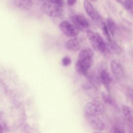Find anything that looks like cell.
<instances>
[{
	"label": "cell",
	"instance_id": "obj_13",
	"mask_svg": "<svg viewBox=\"0 0 133 133\" xmlns=\"http://www.w3.org/2000/svg\"><path fill=\"white\" fill-rule=\"evenodd\" d=\"M108 42L109 43H106V48L108 47L110 51L115 54H119L121 52V48L116 43H115L113 41H112L111 40L110 41Z\"/></svg>",
	"mask_w": 133,
	"mask_h": 133
},
{
	"label": "cell",
	"instance_id": "obj_2",
	"mask_svg": "<svg viewBox=\"0 0 133 133\" xmlns=\"http://www.w3.org/2000/svg\"><path fill=\"white\" fill-rule=\"evenodd\" d=\"M86 32L88 40L93 48L99 52H104L107 49L106 43L100 34L91 30H87Z\"/></svg>",
	"mask_w": 133,
	"mask_h": 133
},
{
	"label": "cell",
	"instance_id": "obj_9",
	"mask_svg": "<svg viewBox=\"0 0 133 133\" xmlns=\"http://www.w3.org/2000/svg\"><path fill=\"white\" fill-rule=\"evenodd\" d=\"M10 4L22 10H30L32 7L31 0H10Z\"/></svg>",
	"mask_w": 133,
	"mask_h": 133
},
{
	"label": "cell",
	"instance_id": "obj_1",
	"mask_svg": "<svg viewBox=\"0 0 133 133\" xmlns=\"http://www.w3.org/2000/svg\"><path fill=\"white\" fill-rule=\"evenodd\" d=\"M94 54L89 48L82 50L78 56L75 65V69L79 74L86 75L94 62Z\"/></svg>",
	"mask_w": 133,
	"mask_h": 133
},
{
	"label": "cell",
	"instance_id": "obj_4",
	"mask_svg": "<svg viewBox=\"0 0 133 133\" xmlns=\"http://www.w3.org/2000/svg\"><path fill=\"white\" fill-rule=\"evenodd\" d=\"M61 7L48 2H45L41 4V9L45 14L49 17H58L62 14Z\"/></svg>",
	"mask_w": 133,
	"mask_h": 133
},
{
	"label": "cell",
	"instance_id": "obj_11",
	"mask_svg": "<svg viewBox=\"0 0 133 133\" xmlns=\"http://www.w3.org/2000/svg\"><path fill=\"white\" fill-rule=\"evenodd\" d=\"M65 47L70 50L76 51L80 49V44L77 38H73L65 42Z\"/></svg>",
	"mask_w": 133,
	"mask_h": 133
},
{
	"label": "cell",
	"instance_id": "obj_3",
	"mask_svg": "<svg viewBox=\"0 0 133 133\" xmlns=\"http://www.w3.org/2000/svg\"><path fill=\"white\" fill-rule=\"evenodd\" d=\"M104 110L102 103L99 101H91L87 103L84 107L83 111L87 117L98 116Z\"/></svg>",
	"mask_w": 133,
	"mask_h": 133
},
{
	"label": "cell",
	"instance_id": "obj_12",
	"mask_svg": "<svg viewBox=\"0 0 133 133\" xmlns=\"http://www.w3.org/2000/svg\"><path fill=\"white\" fill-rule=\"evenodd\" d=\"M100 77L101 82L104 85L105 88L109 90V86L112 81V78L109 73L105 70H102L100 72Z\"/></svg>",
	"mask_w": 133,
	"mask_h": 133
},
{
	"label": "cell",
	"instance_id": "obj_10",
	"mask_svg": "<svg viewBox=\"0 0 133 133\" xmlns=\"http://www.w3.org/2000/svg\"><path fill=\"white\" fill-rule=\"evenodd\" d=\"M111 69L113 74L118 78H122L124 75V71L122 65L116 60H112L110 64Z\"/></svg>",
	"mask_w": 133,
	"mask_h": 133
},
{
	"label": "cell",
	"instance_id": "obj_6",
	"mask_svg": "<svg viewBox=\"0 0 133 133\" xmlns=\"http://www.w3.org/2000/svg\"><path fill=\"white\" fill-rule=\"evenodd\" d=\"M60 29L65 35L70 37H75L78 34V30L74 25L67 21L61 22Z\"/></svg>",
	"mask_w": 133,
	"mask_h": 133
},
{
	"label": "cell",
	"instance_id": "obj_16",
	"mask_svg": "<svg viewBox=\"0 0 133 133\" xmlns=\"http://www.w3.org/2000/svg\"><path fill=\"white\" fill-rule=\"evenodd\" d=\"M101 30L102 31V33L104 35V36H105V38L107 39L108 41H110L111 40L109 33V30L108 29L107 26L105 24V23L104 22H102L101 24Z\"/></svg>",
	"mask_w": 133,
	"mask_h": 133
},
{
	"label": "cell",
	"instance_id": "obj_17",
	"mask_svg": "<svg viewBox=\"0 0 133 133\" xmlns=\"http://www.w3.org/2000/svg\"><path fill=\"white\" fill-rule=\"evenodd\" d=\"M119 3L122 4L128 10L132 9V0H117Z\"/></svg>",
	"mask_w": 133,
	"mask_h": 133
},
{
	"label": "cell",
	"instance_id": "obj_18",
	"mask_svg": "<svg viewBox=\"0 0 133 133\" xmlns=\"http://www.w3.org/2000/svg\"><path fill=\"white\" fill-rule=\"evenodd\" d=\"M43 1H45L46 2H48L50 3L56 4L60 6H62L64 3L63 0H43Z\"/></svg>",
	"mask_w": 133,
	"mask_h": 133
},
{
	"label": "cell",
	"instance_id": "obj_19",
	"mask_svg": "<svg viewBox=\"0 0 133 133\" xmlns=\"http://www.w3.org/2000/svg\"><path fill=\"white\" fill-rule=\"evenodd\" d=\"M62 64L64 66H66L68 65H69L71 62V59L68 57V56H66V57H64L63 59H62Z\"/></svg>",
	"mask_w": 133,
	"mask_h": 133
},
{
	"label": "cell",
	"instance_id": "obj_5",
	"mask_svg": "<svg viewBox=\"0 0 133 133\" xmlns=\"http://www.w3.org/2000/svg\"><path fill=\"white\" fill-rule=\"evenodd\" d=\"M72 21L74 26L81 31H87L89 26V24L87 19L81 15H75L72 17Z\"/></svg>",
	"mask_w": 133,
	"mask_h": 133
},
{
	"label": "cell",
	"instance_id": "obj_22",
	"mask_svg": "<svg viewBox=\"0 0 133 133\" xmlns=\"http://www.w3.org/2000/svg\"><path fill=\"white\" fill-rule=\"evenodd\" d=\"M77 2V0H66V2L68 5L72 6L74 5Z\"/></svg>",
	"mask_w": 133,
	"mask_h": 133
},
{
	"label": "cell",
	"instance_id": "obj_20",
	"mask_svg": "<svg viewBox=\"0 0 133 133\" xmlns=\"http://www.w3.org/2000/svg\"><path fill=\"white\" fill-rule=\"evenodd\" d=\"M102 97H103V99H104V100L106 102H107V103H109V104H110L111 105H113L114 104V101L110 97H109L108 95H103Z\"/></svg>",
	"mask_w": 133,
	"mask_h": 133
},
{
	"label": "cell",
	"instance_id": "obj_21",
	"mask_svg": "<svg viewBox=\"0 0 133 133\" xmlns=\"http://www.w3.org/2000/svg\"><path fill=\"white\" fill-rule=\"evenodd\" d=\"M124 131H122L121 130H120L119 129L116 128V127H113L111 128L110 132H112V133H116V132H124Z\"/></svg>",
	"mask_w": 133,
	"mask_h": 133
},
{
	"label": "cell",
	"instance_id": "obj_7",
	"mask_svg": "<svg viewBox=\"0 0 133 133\" xmlns=\"http://www.w3.org/2000/svg\"><path fill=\"white\" fill-rule=\"evenodd\" d=\"M88 121L89 125L95 130L101 131L104 129L105 124L102 120L98 116H88Z\"/></svg>",
	"mask_w": 133,
	"mask_h": 133
},
{
	"label": "cell",
	"instance_id": "obj_24",
	"mask_svg": "<svg viewBox=\"0 0 133 133\" xmlns=\"http://www.w3.org/2000/svg\"><path fill=\"white\" fill-rule=\"evenodd\" d=\"M91 1H95V0H91Z\"/></svg>",
	"mask_w": 133,
	"mask_h": 133
},
{
	"label": "cell",
	"instance_id": "obj_23",
	"mask_svg": "<svg viewBox=\"0 0 133 133\" xmlns=\"http://www.w3.org/2000/svg\"><path fill=\"white\" fill-rule=\"evenodd\" d=\"M3 131V128L0 125V132H2Z\"/></svg>",
	"mask_w": 133,
	"mask_h": 133
},
{
	"label": "cell",
	"instance_id": "obj_15",
	"mask_svg": "<svg viewBox=\"0 0 133 133\" xmlns=\"http://www.w3.org/2000/svg\"><path fill=\"white\" fill-rule=\"evenodd\" d=\"M107 26L109 31L110 32V33L112 35H113L116 30V25L115 22L111 18H108L107 20Z\"/></svg>",
	"mask_w": 133,
	"mask_h": 133
},
{
	"label": "cell",
	"instance_id": "obj_8",
	"mask_svg": "<svg viewBox=\"0 0 133 133\" xmlns=\"http://www.w3.org/2000/svg\"><path fill=\"white\" fill-rule=\"evenodd\" d=\"M84 6L88 15L94 20H98L100 18L98 12L94 8L93 5L87 0H84Z\"/></svg>",
	"mask_w": 133,
	"mask_h": 133
},
{
	"label": "cell",
	"instance_id": "obj_14",
	"mask_svg": "<svg viewBox=\"0 0 133 133\" xmlns=\"http://www.w3.org/2000/svg\"><path fill=\"white\" fill-rule=\"evenodd\" d=\"M122 113L125 119L130 123L132 124V116L131 114V111L129 107L126 105H123L122 107Z\"/></svg>",
	"mask_w": 133,
	"mask_h": 133
}]
</instances>
